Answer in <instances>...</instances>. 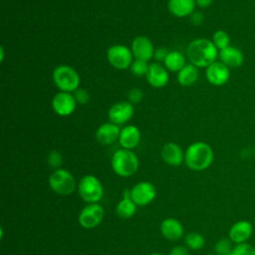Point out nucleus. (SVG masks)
I'll return each mask as SVG.
<instances>
[{
	"mask_svg": "<svg viewBox=\"0 0 255 255\" xmlns=\"http://www.w3.org/2000/svg\"><path fill=\"white\" fill-rule=\"evenodd\" d=\"M77 106V102L74 98L73 93L59 92L52 100L53 111L61 117H67L74 113Z\"/></svg>",
	"mask_w": 255,
	"mask_h": 255,
	"instance_id": "1a4fd4ad",
	"label": "nucleus"
},
{
	"mask_svg": "<svg viewBox=\"0 0 255 255\" xmlns=\"http://www.w3.org/2000/svg\"><path fill=\"white\" fill-rule=\"evenodd\" d=\"M163 64L167 71L177 73L186 65L183 54L178 51H170L167 57L165 58Z\"/></svg>",
	"mask_w": 255,
	"mask_h": 255,
	"instance_id": "5701e85b",
	"label": "nucleus"
},
{
	"mask_svg": "<svg viewBox=\"0 0 255 255\" xmlns=\"http://www.w3.org/2000/svg\"><path fill=\"white\" fill-rule=\"evenodd\" d=\"M143 98V93L139 88H132L128 92V101L131 104H138Z\"/></svg>",
	"mask_w": 255,
	"mask_h": 255,
	"instance_id": "2f4dec72",
	"label": "nucleus"
},
{
	"mask_svg": "<svg viewBox=\"0 0 255 255\" xmlns=\"http://www.w3.org/2000/svg\"><path fill=\"white\" fill-rule=\"evenodd\" d=\"M195 0H168L167 8L169 12L178 18L190 16L195 9Z\"/></svg>",
	"mask_w": 255,
	"mask_h": 255,
	"instance_id": "aec40b11",
	"label": "nucleus"
},
{
	"mask_svg": "<svg viewBox=\"0 0 255 255\" xmlns=\"http://www.w3.org/2000/svg\"><path fill=\"white\" fill-rule=\"evenodd\" d=\"M205 77L209 84L215 87H220L228 82L230 69L222 62L215 61L206 68Z\"/></svg>",
	"mask_w": 255,
	"mask_h": 255,
	"instance_id": "9d476101",
	"label": "nucleus"
},
{
	"mask_svg": "<svg viewBox=\"0 0 255 255\" xmlns=\"http://www.w3.org/2000/svg\"><path fill=\"white\" fill-rule=\"evenodd\" d=\"M213 150L204 141H195L189 144L184 152V161L188 168L201 171L210 166L213 161Z\"/></svg>",
	"mask_w": 255,
	"mask_h": 255,
	"instance_id": "f03ea898",
	"label": "nucleus"
},
{
	"mask_svg": "<svg viewBox=\"0 0 255 255\" xmlns=\"http://www.w3.org/2000/svg\"><path fill=\"white\" fill-rule=\"evenodd\" d=\"M132 52L122 44L111 46L107 51V59L112 67L117 70H127L132 63Z\"/></svg>",
	"mask_w": 255,
	"mask_h": 255,
	"instance_id": "0eeeda50",
	"label": "nucleus"
},
{
	"mask_svg": "<svg viewBox=\"0 0 255 255\" xmlns=\"http://www.w3.org/2000/svg\"><path fill=\"white\" fill-rule=\"evenodd\" d=\"M207 255H213V254H207Z\"/></svg>",
	"mask_w": 255,
	"mask_h": 255,
	"instance_id": "a19ab883",
	"label": "nucleus"
},
{
	"mask_svg": "<svg viewBox=\"0 0 255 255\" xmlns=\"http://www.w3.org/2000/svg\"><path fill=\"white\" fill-rule=\"evenodd\" d=\"M113 170L122 177H128L134 174L138 168V159L130 149H118L111 160Z\"/></svg>",
	"mask_w": 255,
	"mask_h": 255,
	"instance_id": "7ed1b4c3",
	"label": "nucleus"
},
{
	"mask_svg": "<svg viewBox=\"0 0 255 255\" xmlns=\"http://www.w3.org/2000/svg\"><path fill=\"white\" fill-rule=\"evenodd\" d=\"M253 232L252 224L247 220H239L235 222L229 229V238L236 244L245 243L250 239Z\"/></svg>",
	"mask_w": 255,
	"mask_h": 255,
	"instance_id": "2eb2a0df",
	"label": "nucleus"
},
{
	"mask_svg": "<svg viewBox=\"0 0 255 255\" xmlns=\"http://www.w3.org/2000/svg\"><path fill=\"white\" fill-rule=\"evenodd\" d=\"M161 157L164 162L172 166H178L184 159L182 148L174 142H167L162 146Z\"/></svg>",
	"mask_w": 255,
	"mask_h": 255,
	"instance_id": "6ab92c4d",
	"label": "nucleus"
},
{
	"mask_svg": "<svg viewBox=\"0 0 255 255\" xmlns=\"http://www.w3.org/2000/svg\"><path fill=\"white\" fill-rule=\"evenodd\" d=\"M135 203L128 198H123L116 207V213L119 217L124 218V219H128L133 216V214L136 211V207H135Z\"/></svg>",
	"mask_w": 255,
	"mask_h": 255,
	"instance_id": "b1692460",
	"label": "nucleus"
},
{
	"mask_svg": "<svg viewBox=\"0 0 255 255\" xmlns=\"http://www.w3.org/2000/svg\"><path fill=\"white\" fill-rule=\"evenodd\" d=\"M233 255H255V247L248 243L236 244L232 250Z\"/></svg>",
	"mask_w": 255,
	"mask_h": 255,
	"instance_id": "c85d7f7f",
	"label": "nucleus"
},
{
	"mask_svg": "<svg viewBox=\"0 0 255 255\" xmlns=\"http://www.w3.org/2000/svg\"><path fill=\"white\" fill-rule=\"evenodd\" d=\"M214 0H195V3L200 8H207L209 7Z\"/></svg>",
	"mask_w": 255,
	"mask_h": 255,
	"instance_id": "c9c22d12",
	"label": "nucleus"
},
{
	"mask_svg": "<svg viewBox=\"0 0 255 255\" xmlns=\"http://www.w3.org/2000/svg\"><path fill=\"white\" fill-rule=\"evenodd\" d=\"M149 255H162V254H159V253H151Z\"/></svg>",
	"mask_w": 255,
	"mask_h": 255,
	"instance_id": "4c0bfd02",
	"label": "nucleus"
},
{
	"mask_svg": "<svg viewBox=\"0 0 255 255\" xmlns=\"http://www.w3.org/2000/svg\"><path fill=\"white\" fill-rule=\"evenodd\" d=\"M211 41L213 42V44L219 51L230 46V37H229L228 33L225 32L224 30L215 31L212 36Z\"/></svg>",
	"mask_w": 255,
	"mask_h": 255,
	"instance_id": "a878e982",
	"label": "nucleus"
},
{
	"mask_svg": "<svg viewBox=\"0 0 255 255\" xmlns=\"http://www.w3.org/2000/svg\"><path fill=\"white\" fill-rule=\"evenodd\" d=\"M227 255H233V253H232V252H230V253H228Z\"/></svg>",
	"mask_w": 255,
	"mask_h": 255,
	"instance_id": "58836bf2",
	"label": "nucleus"
},
{
	"mask_svg": "<svg viewBox=\"0 0 255 255\" xmlns=\"http://www.w3.org/2000/svg\"><path fill=\"white\" fill-rule=\"evenodd\" d=\"M49 185L53 191L61 195H69L76 188L74 176L66 169L58 168L49 176Z\"/></svg>",
	"mask_w": 255,
	"mask_h": 255,
	"instance_id": "423d86ee",
	"label": "nucleus"
},
{
	"mask_svg": "<svg viewBox=\"0 0 255 255\" xmlns=\"http://www.w3.org/2000/svg\"><path fill=\"white\" fill-rule=\"evenodd\" d=\"M47 161H48V164L51 167L58 169L63 163V156L58 150L54 149V150H51L49 152L48 157H47Z\"/></svg>",
	"mask_w": 255,
	"mask_h": 255,
	"instance_id": "c756f323",
	"label": "nucleus"
},
{
	"mask_svg": "<svg viewBox=\"0 0 255 255\" xmlns=\"http://www.w3.org/2000/svg\"><path fill=\"white\" fill-rule=\"evenodd\" d=\"M0 53H1V62H3V60H4V50H3V47H1L0 48Z\"/></svg>",
	"mask_w": 255,
	"mask_h": 255,
	"instance_id": "e433bc0d",
	"label": "nucleus"
},
{
	"mask_svg": "<svg viewBox=\"0 0 255 255\" xmlns=\"http://www.w3.org/2000/svg\"><path fill=\"white\" fill-rule=\"evenodd\" d=\"M185 244L191 250H199L204 246L205 240L201 234L197 232H190L185 236Z\"/></svg>",
	"mask_w": 255,
	"mask_h": 255,
	"instance_id": "393cba45",
	"label": "nucleus"
},
{
	"mask_svg": "<svg viewBox=\"0 0 255 255\" xmlns=\"http://www.w3.org/2000/svg\"><path fill=\"white\" fill-rule=\"evenodd\" d=\"M130 50L135 59L148 62L153 58L154 48L151 41L145 36H137L131 42Z\"/></svg>",
	"mask_w": 255,
	"mask_h": 255,
	"instance_id": "ddd939ff",
	"label": "nucleus"
},
{
	"mask_svg": "<svg viewBox=\"0 0 255 255\" xmlns=\"http://www.w3.org/2000/svg\"><path fill=\"white\" fill-rule=\"evenodd\" d=\"M78 191L84 201L88 203H98L103 196L104 188L96 176L88 174L80 180Z\"/></svg>",
	"mask_w": 255,
	"mask_h": 255,
	"instance_id": "39448f33",
	"label": "nucleus"
},
{
	"mask_svg": "<svg viewBox=\"0 0 255 255\" xmlns=\"http://www.w3.org/2000/svg\"><path fill=\"white\" fill-rule=\"evenodd\" d=\"M218 49L211 40L206 38H198L191 41L186 48V55L190 64L197 68H207L216 61L218 57Z\"/></svg>",
	"mask_w": 255,
	"mask_h": 255,
	"instance_id": "f257e3e1",
	"label": "nucleus"
},
{
	"mask_svg": "<svg viewBox=\"0 0 255 255\" xmlns=\"http://www.w3.org/2000/svg\"><path fill=\"white\" fill-rule=\"evenodd\" d=\"M219 61L230 68H238L244 62V56L240 49L234 46H228L218 52Z\"/></svg>",
	"mask_w": 255,
	"mask_h": 255,
	"instance_id": "a211bd4d",
	"label": "nucleus"
},
{
	"mask_svg": "<svg viewBox=\"0 0 255 255\" xmlns=\"http://www.w3.org/2000/svg\"><path fill=\"white\" fill-rule=\"evenodd\" d=\"M140 141V130L137 127L128 125L121 129L119 142L123 148L132 149Z\"/></svg>",
	"mask_w": 255,
	"mask_h": 255,
	"instance_id": "f3484780",
	"label": "nucleus"
},
{
	"mask_svg": "<svg viewBox=\"0 0 255 255\" xmlns=\"http://www.w3.org/2000/svg\"><path fill=\"white\" fill-rule=\"evenodd\" d=\"M190 23L194 26H200L204 22V15L199 11H194L190 16Z\"/></svg>",
	"mask_w": 255,
	"mask_h": 255,
	"instance_id": "72a5a7b5",
	"label": "nucleus"
},
{
	"mask_svg": "<svg viewBox=\"0 0 255 255\" xmlns=\"http://www.w3.org/2000/svg\"><path fill=\"white\" fill-rule=\"evenodd\" d=\"M155 195V187L148 181H140L130 189V198L136 205H146L150 203Z\"/></svg>",
	"mask_w": 255,
	"mask_h": 255,
	"instance_id": "f8f14e48",
	"label": "nucleus"
},
{
	"mask_svg": "<svg viewBox=\"0 0 255 255\" xmlns=\"http://www.w3.org/2000/svg\"><path fill=\"white\" fill-rule=\"evenodd\" d=\"M52 79L60 92L67 93H74L81 81L78 72L68 65L57 66L52 73Z\"/></svg>",
	"mask_w": 255,
	"mask_h": 255,
	"instance_id": "20e7f679",
	"label": "nucleus"
},
{
	"mask_svg": "<svg viewBox=\"0 0 255 255\" xmlns=\"http://www.w3.org/2000/svg\"><path fill=\"white\" fill-rule=\"evenodd\" d=\"M232 241L230 238H221L214 245V251L217 255H227L232 252Z\"/></svg>",
	"mask_w": 255,
	"mask_h": 255,
	"instance_id": "cd10ccee",
	"label": "nucleus"
},
{
	"mask_svg": "<svg viewBox=\"0 0 255 255\" xmlns=\"http://www.w3.org/2000/svg\"><path fill=\"white\" fill-rule=\"evenodd\" d=\"M148 64L145 61L142 60H138V59H134L129 67V70L131 72V74L133 76L136 77H141V76H145L148 70Z\"/></svg>",
	"mask_w": 255,
	"mask_h": 255,
	"instance_id": "bb28decb",
	"label": "nucleus"
},
{
	"mask_svg": "<svg viewBox=\"0 0 255 255\" xmlns=\"http://www.w3.org/2000/svg\"><path fill=\"white\" fill-rule=\"evenodd\" d=\"M160 232L164 238L175 241L182 237L183 227L175 218H166L160 224Z\"/></svg>",
	"mask_w": 255,
	"mask_h": 255,
	"instance_id": "412c9836",
	"label": "nucleus"
},
{
	"mask_svg": "<svg viewBox=\"0 0 255 255\" xmlns=\"http://www.w3.org/2000/svg\"><path fill=\"white\" fill-rule=\"evenodd\" d=\"M147 83L153 88H163L167 85L169 80L168 71L160 63H151L148 66L147 73L145 75Z\"/></svg>",
	"mask_w": 255,
	"mask_h": 255,
	"instance_id": "4468645a",
	"label": "nucleus"
},
{
	"mask_svg": "<svg viewBox=\"0 0 255 255\" xmlns=\"http://www.w3.org/2000/svg\"><path fill=\"white\" fill-rule=\"evenodd\" d=\"M74 98L77 102V104H80V105H86L89 100H90V95L88 93V91L84 88H78L74 93Z\"/></svg>",
	"mask_w": 255,
	"mask_h": 255,
	"instance_id": "7c9ffc66",
	"label": "nucleus"
},
{
	"mask_svg": "<svg viewBox=\"0 0 255 255\" xmlns=\"http://www.w3.org/2000/svg\"><path fill=\"white\" fill-rule=\"evenodd\" d=\"M105 210L99 203H90L85 206L79 215V223L82 227L91 229L98 226L104 219Z\"/></svg>",
	"mask_w": 255,
	"mask_h": 255,
	"instance_id": "6e6552de",
	"label": "nucleus"
},
{
	"mask_svg": "<svg viewBox=\"0 0 255 255\" xmlns=\"http://www.w3.org/2000/svg\"><path fill=\"white\" fill-rule=\"evenodd\" d=\"M253 152H254V155H255V145H254V149H253Z\"/></svg>",
	"mask_w": 255,
	"mask_h": 255,
	"instance_id": "ea45409f",
	"label": "nucleus"
},
{
	"mask_svg": "<svg viewBox=\"0 0 255 255\" xmlns=\"http://www.w3.org/2000/svg\"><path fill=\"white\" fill-rule=\"evenodd\" d=\"M134 114V108L128 101H123L113 105L108 112L110 122L116 125H123L128 122Z\"/></svg>",
	"mask_w": 255,
	"mask_h": 255,
	"instance_id": "9b49d317",
	"label": "nucleus"
},
{
	"mask_svg": "<svg viewBox=\"0 0 255 255\" xmlns=\"http://www.w3.org/2000/svg\"><path fill=\"white\" fill-rule=\"evenodd\" d=\"M199 77L198 68L192 64H186L177 73V82L183 87H189L193 85Z\"/></svg>",
	"mask_w": 255,
	"mask_h": 255,
	"instance_id": "4be33fe9",
	"label": "nucleus"
},
{
	"mask_svg": "<svg viewBox=\"0 0 255 255\" xmlns=\"http://www.w3.org/2000/svg\"><path fill=\"white\" fill-rule=\"evenodd\" d=\"M169 51L163 47L161 48H157L154 50V54H153V59L157 62V63H160V62H164L165 58L167 57Z\"/></svg>",
	"mask_w": 255,
	"mask_h": 255,
	"instance_id": "473e14b6",
	"label": "nucleus"
},
{
	"mask_svg": "<svg viewBox=\"0 0 255 255\" xmlns=\"http://www.w3.org/2000/svg\"><path fill=\"white\" fill-rule=\"evenodd\" d=\"M121 129L118 125L109 122L102 124L97 131H96V138L102 144H111L116 140H119Z\"/></svg>",
	"mask_w": 255,
	"mask_h": 255,
	"instance_id": "dca6fc26",
	"label": "nucleus"
},
{
	"mask_svg": "<svg viewBox=\"0 0 255 255\" xmlns=\"http://www.w3.org/2000/svg\"><path fill=\"white\" fill-rule=\"evenodd\" d=\"M169 255H188V251L185 247L178 245L170 250Z\"/></svg>",
	"mask_w": 255,
	"mask_h": 255,
	"instance_id": "f704fd0d",
	"label": "nucleus"
}]
</instances>
